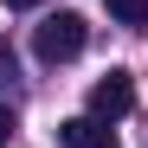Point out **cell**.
I'll use <instances>...</instances> for the list:
<instances>
[{
    "instance_id": "6",
    "label": "cell",
    "mask_w": 148,
    "mask_h": 148,
    "mask_svg": "<svg viewBox=\"0 0 148 148\" xmlns=\"http://www.w3.org/2000/svg\"><path fill=\"white\" fill-rule=\"evenodd\" d=\"M0 7H39V0H0Z\"/></svg>"
},
{
    "instance_id": "3",
    "label": "cell",
    "mask_w": 148,
    "mask_h": 148,
    "mask_svg": "<svg viewBox=\"0 0 148 148\" xmlns=\"http://www.w3.org/2000/svg\"><path fill=\"white\" fill-rule=\"evenodd\" d=\"M58 142L64 148H122L103 116H71V122H58Z\"/></svg>"
},
{
    "instance_id": "1",
    "label": "cell",
    "mask_w": 148,
    "mask_h": 148,
    "mask_svg": "<svg viewBox=\"0 0 148 148\" xmlns=\"http://www.w3.org/2000/svg\"><path fill=\"white\" fill-rule=\"evenodd\" d=\"M84 39H90V26H84L77 13H52V19L32 32V52H39L45 64H64V58H77V52H84Z\"/></svg>"
},
{
    "instance_id": "4",
    "label": "cell",
    "mask_w": 148,
    "mask_h": 148,
    "mask_svg": "<svg viewBox=\"0 0 148 148\" xmlns=\"http://www.w3.org/2000/svg\"><path fill=\"white\" fill-rule=\"evenodd\" d=\"M110 13L122 19V26H142V19H148V0H110Z\"/></svg>"
},
{
    "instance_id": "5",
    "label": "cell",
    "mask_w": 148,
    "mask_h": 148,
    "mask_svg": "<svg viewBox=\"0 0 148 148\" xmlns=\"http://www.w3.org/2000/svg\"><path fill=\"white\" fill-rule=\"evenodd\" d=\"M7 135H13V110H0V148H7Z\"/></svg>"
},
{
    "instance_id": "2",
    "label": "cell",
    "mask_w": 148,
    "mask_h": 148,
    "mask_svg": "<svg viewBox=\"0 0 148 148\" xmlns=\"http://www.w3.org/2000/svg\"><path fill=\"white\" fill-rule=\"evenodd\" d=\"M129 110H135V84H129V71H110V77L90 84V116L116 122V116H129Z\"/></svg>"
}]
</instances>
